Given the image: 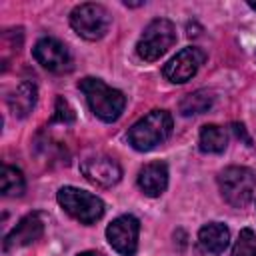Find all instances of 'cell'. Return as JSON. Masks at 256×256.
Returning a JSON list of instances; mask_svg holds the SVG:
<instances>
[{
    "instance_id": "1",
    "label": "cell",
    "mask_w": 256,
    "mask_h": 256,
    "mask_svg": "<svg viewBox=\"0 0 256 256\" xmlns=\"http://www.w3.org/2000/svg\"><path fill=\"white\" fill-rule=\"evenodd\" d=\"M80 90L86 96V102L90 106V110L104 122H114L120 118L124 106H126V98L120 90L110 88L108 84H104L98 78H84L80 80Z\"/></svg>"
},
{
    "instance_id": "10",
    "label": "cell",
    "mask_w": 256,
    "mask_h": 256,
    "mask_svg": "<svg viewBox=\"0 0 256 256\" xmlns=\"http://www.w3.org/2000/svg\"><path fill=\"white\" fill-rule=\"evenodd\" d=\"M80 172L94 184L98 186H114L120 176H122V168L120 164L110 158V156H92V158H86L82 164H80Z\"/></svg>"
},
{
    "instance_id": "16",
    "label": "cell",
    "mask_w": 256,
    "mask_h": 256,
    "mask_svg": "<svg viewBox=\"0 0 256 256\" xmlns=\"http://www.w3.org/2000/svg\"><path fill=\"white\" fill-rule=\"evenodd\" d=\"M228 144V134L224 128L216 124H206L200 130V150L208 154H218L226 148Z\"/></svg>"
},
{
    "instance_id": "5",
    "label": "cell",
    "mask_w": 256,
    "mask_h": 256,
    "mask_svg": "<svg viewBox=\"0 0 256 256\" xmlns=\"http://www.w3.org/2000/svg\"><path fill=\"white\" fill-rule=\"evenodd\" d=\"M58 204L78 222L82 224H94L104 214V202L84 190H78L74 186H64L58 190Z\"/></svg>"
},
{
    "instance_id": "8",
    "label": "cell",
    "mask_w": 256,
    "mask_h": 256,
    "mask_svg": "<svg viewBox=\"0 0 256 256\" xmlns=\"http://www.w3.org/2000/svg\"><path fill=\"white\" fill-rule=\"evenodd\" d=\"M204 60H206V54L200 48H196V46L182 48L164 66V76H166V80H170L174 84H184L198 72V68L204 64Z\"/></svg>"
},
{
    "instance_id": "3",
    "label": "cell",
    "mask_w": 256,
    "mask_h": 256,
    "mask_svg": "<svg viewBox=\"0 0 256 256\" xmlns=\"http://www.w3.org/2000/svg\"><path fill=\"white\" fill-rule=\"evenodd\" d=\"M218 186L222 192V198L234 206V208H244L256 190V176L250 168L244 166H228L220 172L218 176Z\"/></svg>"
},
{
    "instance_id": "6",
    "label": "cell",
    "mask_w": 256,
    "mask_h": 256,
    "mask_svg": "<svg viewBox=\"0 0 256 256\" xmlns=\"http://www.w3.org/2000/svg\"><path fill=\"white\" fill-rule=\"evenodd\" d=\"M70 26L74 32L86 40H100L110 26V14L102 4L86 2L78 4L70 12Z\"/></svg>"
},
{
    "instance_id": "13",
    "label": "cell",
    "mask_w": 256,
    "mask_h": 256,
    "mask_svg": "<svg viewBox=\"0 0 256 256\" xmlns=\"http://www.w3.org/2000/svg\"><path fill=\"white\" fill-rule=\"evenodd\" d=\"M230 244V232L220 222H210L198 232V246L206 254H222Z\"/></svg>"
},
{
    "instance_id": "9",
    "label": "cell",
    "mask_w": 256,
    "mask_h": 256,
    "mask_svg": "<svg viewBox=\"0 0 256 256\" xmlns=\"http://www.w3.org/2000/svg\"><path fill=\"white\" fill-rule=\"evenodd\" d=\"M34 58L50 72H68L72 68V56L68 48L56 38H40L34 44Z\"/></svg>"
},
{
    "instance_id": "12",
    "label": "cell",
    "mask_w": 256,
    "mask_h": 256,
    "mask_svg": "<svg viewBox=\"0 0 256 256\" xmlns=\"http://www.w3.org/2000/svg\"><path fill=\"white\" fill-rule=\"evenodd\" d=\"M138 186L150 198L160 196L168 186V166L164 162H150L142 166L138 172Z\"/></svg>"
},
{
    "instance_id": "22",
    "label": "cell",
    "mask_w": 256,
    "mask_h": 256,
    "mask_svg": "<svg viewBox=\"0 0 256 256\" xmlns=\"http://www.w3.org/2000/svg\"><path fill=\"white\" fill-rule=\"evenodd\" d=\"M248 6H250L252 10H256V2H248Z\"/></svg>"
},
{
    "instance_id": "15",
    "label": "cell",
    "mask_w": 256,
    "mask_h": 256,
    "mask_svg": "<svg viewBox=\"0 0 256 256\" xmlns=\"http://www.w3.org/2000/svg\"><path fill=\"white\" fill-rule=\"evenodd\" d=\"M214 104V96L208 90H194L190 94H186L180 102V114L182 116H196V114H204L212 108Z\"/></svg>"
},
{
    "instance_id": "2",
    "label": "cell",
    "mask_w": 256,
    "mask_h": 256,
    "mask_svg": "<svg viewBox=\"0 0 256 256\" xmlns=\"http://www.w3.org/2000/svg\"><path fill=\"white\" fill-rule=\"evenodd\" d=\"M172 134V116L166 110H152L128 130V142L140 152H148Z\"/></svg>"
},
{
    "instance_id": "11",
    "label": "cell",
    "mask_w": 256,
    "mask_h": 256,
    "mask_svg": "<svg viewBox=\"0 0 256 256\" xmlns=\"http://www.w3.org/2000/svg\"><path fill=\"white\" fill-rule=\"evenodd\" d=\"M44 234V222L40 218V214H28L24 216L4 238V250L16 248V246H28L32 242H36L40 236Z\"/></svg>"
},
{
    "instance_id": "17",
    "label": "cell",
    "mask_w": 256,
    "mask_h": 256,
    "mask_svg": "<svg viewBox=\"0 0 256 256\" xmlns=\"http://www.w3.org/2000/svg\"><path fill=\"white\" fill-rule=\"evenodd\" d=\"M26 190L24 174L10 164L2 166V194L4 196H22Z\"/></svg>"
},
{
    "instance_id": "20",
    "label": "cell",
    "mask_w": 256,
    "mask_h": 256,
    "mask_svg": "<svg viewBox=\"0 0 256 256\" xmlns=\"http://www.w3.org/2000/svg\"><path fill=\"white\" fill-rule=\"evenodd\" d=\"M232 128H234V132L238 134V138L242 136V138H244V140H246V142L250 144V138H248V136L244 134V126H242V124H232Z\"/></svg>"
},
{
    "instance_id": "4",
    "label": "cell",
    "mask_w": 256,
    "mask_h": 256,
    "mask_svg": "<svg viewBox=\"0 0 256 256\" xmlns=\"http://www.w3.org/2000/svg\"><path fill=\"white\" fill-rule=\"evenodd\" d=\"M174 42H176L174 24L170 20H166V18H156L144 28V32H142V36H140V40L136 44V52H138V56L142 60L154 62L162 54H166L168 48Z\"/></svg>"
},
{
    "instance_id": "14",
    "label": "cell",
    "mask_w": 256,
    "mask_h": 256,
    "mask_svg": "<svg viewBox=\"0 0 256 256\" xmlns=\"http://www.w3.org/2000/svg\"><path fill=\"white\" fill-rule=\"evenodd\" d=\"M36 84L34 82H30V80H22L12 92H10V96H8V106H10V110L16 114V116H20V118H24V116H28L30 112H32V108H34V104H36Z\"/></svg>"
},
{
    "instance_id": "21",
    "label": "cell",
    "mask_w": 256,
    "mask_h": 256,
    "mask_svg": "<svg viewBox=\"0 0 256 256\" xmlns=\"http://www.w3.org/2000/svg\"><path fill=\"white\" fill-rule=\"evenodd\" d=\"M78 256H102L100 252H82V254H78Z\"/></svg>"
},
{
    "instance_id": "19",
    "label": "cell",
    "mask_w": 256,
    "mask_h": 256,
    "mask_svg": "<svg viewBox=\"0 0 256 256\" xmlns=\"http://www.w3.org/2000/svg\"><path fill=\"white\" fill-rule=\"evenodd\" d=\"M52 120H54V122H62V124L74 122V112H72L70 104H68L62 96L56 98V110H54V118H52Z\"/></svg>"
},
{
    "instance_id": "7",
    "label": "cell",
    "mask_w": 256,
    "mask_h": 256,
    "mask_svg": "<svg viewBox=\"0 0 256 256\" xmlns=\"http://www.w3.org/2000/svg\"><path fill=\"white\" fill-rule=\"evenodd\" d=\"M138 232H140V222L132 214L118 216L112 220L106 228V238L110 246L122 254V256H134L138 248Z\"/></svg>"
},
{
    "instance_id": "18",
    "label": "cell",
    "mask_w": 256,
    "mask_h": 256,
    "mask_svg": "<svg viewBox=\"0 0 256 256\" xmlns=\"http://www.w3.org/2000/svg\"><path fill=\"white\" fill-rule=\"evenodd\" d=\"M230 256H256V232L250 228L240 230Z\"/></svg>"
}]
</instances>
